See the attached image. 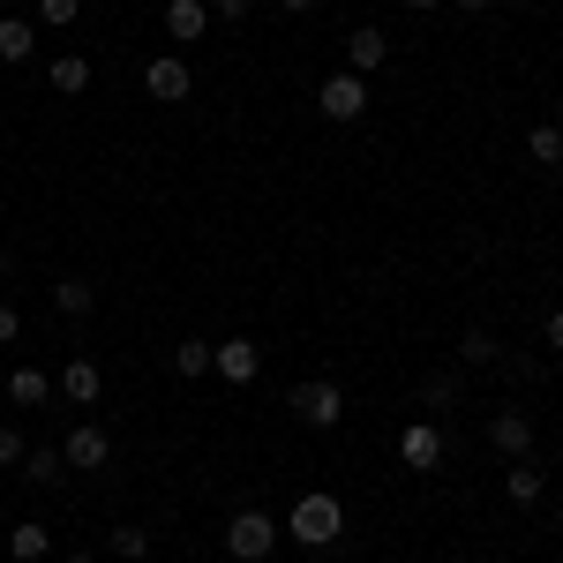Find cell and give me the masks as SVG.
Segmentation results:
<instances>
[{"instance_id":"6da1fadb","label":"cell","mask_w":563,"mask_h":563,"mask_svg":"<svg viewBox=\"0 0 563 563\" xmlns=\"http://www.w3.org/2000/svg\"><path fill=\"white\" fill-rule=\"evenodd\" d=\"M278 533H286V541H301V549H331V541L346 533V504H339L331 488H308L301 504L278 519Z\"/></svg>"},{"instance_id":"7a4b0ae2","label":"cell","mask_w":563,"mask_h":563,"mask_svg":"<svg viewBox=\"0 0 563 563\" xmlns=\"http://www.w3.org/2000/svg\"><path fill=\"white\" fill-rule=\"evenodd\" d=\"M271 549H278V519L256 511V504H241V511L225 519V556L233 563H263Z\"/></svg>"},{"instance_id":"3957f363","label":"cell","mask_w":563,"mask_h":563,"mask_svg":"<svg viewBox=\"0 0 563 563\" xmlns=\"http://www.w3.org/2000/svg\"><path fill=\"white\" fill-rule=\"evenodd\" d=\"M286 406H294V421H301V429H339V421H346V390L331 384V376L294 384V390H286Z\"/></svg>"},{"instance_id":"277c9868","label":"cell","mask_w":563,"mask_h":563,"mask_svg":"<svg viewBox=\"0 0 563 563\" xmlns=\"http://www.w3.org/2000/svg\"><path fill=\"white\" fill-rule=\"evenodd\" d=\"M316 106H323V121H339V129H353L376 98H368V76H353V68H339V76H323L316 84Z\"/></svg>"},{"instance_id":"5b68a950","label":"cell","mask_w":563,"mask_h":563,"mask_svg":"<svg viewBox=\"0 0 563 563\" xmlns=\"http://www.w3.org/2000/svg\"><path fill=\"white\" fill-rule=\"evenodd\" d=\"M398 459H406L413 474H435V466L451 459V443H443V429L421 413V421H406V429H398Z\"/></svg>"},{"instance_id":"8992f818","label":"cell","mask_w":563,"mask_h":563,"mask_svg":"<svg viewBox=\"0 0 563 563\" xmlns=\"http://www.w3.org/2000/svg\"><path fill=\"white\" fill-rule=\"evenodd\" d=\"M211 376H225L233 390H249L263 376V346H256V339H218V346H211Z\"/></svg>"},{"instance_id":"52a82bcc","label":"cell","mask_w":563,"mask_h":563,"mask_svg":"<svg viewBox=\"0 0 563 563\" xmlns=\"http://www.w3.org/2000/svg\"><path fill=\"white\" fill-rule=\"evenodd\" d=\"M106 459H113V435L98 429V421H84V429L60 435V466H68V474H98Z\"/></svg>"},{"instance_id":"ba28073f","label":"cell","mask_w":563,"mask_h":563,"mask_svg":"<svg viewBox=\"0 0 563 563\" xmlns=\"http://www.w3.org/2000/svg\"><path fill=\"white\" fill-rule=\"evenodd\" d=\"M143 90H151V98H158V106H180V98H188V90H196V68H188V60H180V53H158V60H151V68H143Z\"/></svg>"},{"instance_id":"9c48e42d","label":"cell","mask_w":563,"mask_h":563,"mask_svg":"<svg viewBox=\"0 0 563 563\" xmlns=\"http://www.w3.org/2000/svg\"><path fill=\"white\" fill-rule=\"evenodd\" d=\"M488 451H504V459H533V413H526V406H504V413L488 421Z\"/></svg>"},{"instance_id":"30bf717a","label":"cell","mask_w":563,"mask_h":563,"mask_svg":"<svg viewBox=\"0 0 563 563\" xmlns=\"http://www.w3.org/2000/svg\"><path fill=\"white\" fill-rule=\"evenodd\" d=\"M38 60V23L31 15H0V68H23Z\"/></svg>"},{"instance_id":"8fae6325","label":"cell","mask_w":563,"mask_h":563,"mask_svg":"<svg viewBox=\"0 0 563 563\" xmlns=\"http://www.w3.org/2000/svg\"><path fill=\"white\" fill-rule=\"evenodd\" d=\"M53 390H60L68 406H98V390H106V376H98V361H60V376H53Z\"/></svg>"},{"instance_id":"7c38bea8","label":"cell","mask_w":563,"mask_h":563,"mask_svg":"<svg viewBox=\"0 0 563 563\" xmlns=\"http://www.w3.org/2000/svg\"><path fill=\"white\" fill-rule=\"evenodd\" d=\"M384 60H390V38L376 31V23H361V31L346 38V68H353V76H376Z\"/></svg>"},{"instance_id":"4fadbf2b","label":"cell","mask_w":563,"mask_h":563,"mask_svg":"<svg viewBox=\"0 0 563 563\" xmlns=\"http://www.w3.org/2000/svg\"><path fill=\"white\" fill-rule=\"evenodd\" d=\"M203 31H211V8L203 0H166V38L174 45H196Z\"/></svg>"},{"instance_id":"5bb4252c","label":"cell","mask_w":563,"mask_h":563,"mask_svg":"<svg viewBox=\"0 0 563 563\" xmlns=\"http://www.w3.org/2000/svg\"><path fill=\"white\" fill-rule=\"evenodd\" d=\"M45 84L60 90V98H84L90 90V60L84 53H53V60H45Z\"/></svg>"},{"instance_id":"9a60e30c","label":"cell","mask_w":563,"mask_h":563,"mask_svg":"<svg viewBox=\"0 0 563 563\" xmlns=\"http://www.w3.org/2000/svg\"><path fill=\"white\" fill-rule=\"evenodd\" d=\"M8 406H23V413L53 406V376H45V368H15V376H8Z\"/></svg>"},{"instance_id":"2e32d148","label":"cell","mask_w":563,"mask_h":563,"mask_svg":"<svg viewBox=\"0 0 563 563\" xmlns=\"http://www.w3.org/2000/svg\"><path fill=\"white\" fill-rule=\"evenodd\" d=\"M541 488H549V474H541V466H533V459H511V474H504V496H511V504H526V511H533V504H541Z\"/></svg>"},{"instance_id":"e0dca14e","label":"cell","mask_w":563,"mask_h":563,"mask_svg":"<svg viewBox=\"0 0 563 563\" xmlns=\"http://www.w3.org/2000/svg\"><path fill=\"white\" fill-rule=\"evenodd\" d=\"M459 406V368H435V376H421V413H451Z\"/></svg>"},{"instance_id":"ac0fdd59","label":"cell","mask_w":563,"mask_h":563,"mask_svg":"<svg viewBox=\"0 0 563 563\" xmlns=\"http://www.w3.org/2000/svg\"><path fill=\"white\" fill-rule=\"evenodd\" d=\"M60 474H68V466H60V443H31V451H23V481H31V488H53Z\"/></svg>"},{"instance_id":"d6986e66","label":"cell","mask_w":563,"mask_h":563,"mask_svg":"<svg viewBox=\"0 0 563 563\" xmlns=\"http://www.w3.org/2000/svg\"><path fill=\"white\" fill-rule=\"evenodd\" d=\"M45 549H53V533H45L38 519H23V526H8V556L15 563H38Z\"/></svg>"},{"instance_id":"ffe728a7","label":"cell","mask_w":563,"mask_h":563,"mask_svg":"<svg viewBox=\"0 0 563 563\" xmlns=\"http://www.w3.org/2000/svg\"><path fill=\"white\" fill-rule=\"evenodd\" d=\"M174 376H180V384L211 376V339H180V346H174Z\"/></svg>"},{"instance_id":"44dd1931","label":"cell","mask_w":563,"mask_h":563,"mask_svg":"<svg viewBox=\"0 0 563 563\" xmlns=\"http://www.w3.org/2000/svg\"><path fill=\"white\" fill-rule=\"evenodd\" d=\"M526 151H533V166H563V129L556 121H533L526 129Z\"/></svg>"},{"instance_id":"7402d4cb","label":"cell","mask_w":563,"mask_h":563,"mask_svg":"<svg viewBox=\"0 0 563 563\" xmlns=\"http://www.w3.org/2000/svg\"><path fill=\"white\" fill-rule=\"evenodd\" d=\"M53 308H60V316H90V308H98V286H90V278H60V286H53Z\"/></svg>"},{"instance_id":"603a6c76","label":"cell","mask_w":563,"mask_h":563,"mask_svg":"<svg viewBox=\"0 0 563 563\" xmlns=\"http://www.w3.org/2000/svg\"><path fill=\"white\" fill-rule=\"evenodd\" d=\"M106 549H113L121 563H143V556H151V533H143V526H113V533H106Z\"/></svg>"},{"instance_id":"cb8c5ba5","label":"cell","mask_w":563,"mask_h":563,"mask_svg":"<svg viewBox=\"0 0 563 563\" xmlns=\"http://www.w3.org/2000/svg\"><path fill=\"white\" fill-rule=\"evenodd\" d=\"M459 361H466V368H496V361H504V346H496L488 331H466V339H459Z\"/></svg>"},{"instance_id":"d4e9b609","label":"cell","mask_w":563,"mask_h":563,"mask_svg":"<svg viewBox=\"0 0 563 563\" xmlns=\"http://www.w3.org/2000/svg\"><path fill=\"white\" fill-rule=\"evenodd\" d=\"M76 15H84V0H38V23H45V31H68Z\"/></svg>"},{"instance_id":"484cf974","label":"cell","mask_w":563,"mask_h":563,"mask_svg":"<svg viewBox=\"0 0 563 563\" xmlns=\"http://www.w3.org/2000/svg\"><path fill=\"white\" fill-rule=\"evenodd\" d=\"M203 8H211V23H249L256 0H203Z\"/></svg>"},{"instance_id":"4316f807","label":"cell","mask_w":563,"mask_h":563,"mask_svg":"<svg viewBox=\"0 0 563 563\" xmlns=\"http://www.w3.org/2000/svg\"><path fill=\"white\" fill-rule=\"evenodd\" d=\"M23 451H31L23 429H0V466H23Z\"/></svg>"},{"instance_id":"83f0119b","label":"cell","mask_w":563,"mask_h":563,"mask_svg":"<svg viewBox=\"0 0 563 563\" xmlns=\"http://www.w3.org/2000/svg\"><path fill=\"white\" fill-rule=\"evenodd\" d=\"M541 353H556V361H563V308L549 316V323H541Z\"/></svg>"},{"instance_id":"f1b7e54d","label":"cell","mask_w":563,"mask_h":563,"mask_svg":"<svg viewBox=\"0 0 563 563\" xmlns=\"http://www.w3.org/2000/svg\"><path fill=\"white\" fill-rule=\"evenodd\" d=\"M15 339H23V316H15V308L0 301V346H15Z\"/></svg>"},{"instance_id":"f546056e","label":"cell","mask_w":563,"mask_h":563,"mask_svg":"<svg viewBox=\"0 0 563 563\" xmlns=\"http://www.w3.org/2000/svg\"><path fill=\"white\" fill-rule=\"evenodd\" d=\"M278 8H286V15H308V8H323V0H278Z\"/></svg>"},{"instance_id":"4dcf8cb0","label":"cell","mask_w":563,"mask_h":563,"mask_svg":"<svg viewBox=\"0 0 563 563\" xmlns=\"http://www.w3.org/2000/svg\"><path fill=\"white\" fill-rule=\"evenodd\" d=\"M398 8H413V15H429V8H443V0H398Z\"/></svg>"},{"instance_id":"1f68e13d","label":"cell","mask_w":563,"mask_h":563,"mask_svg":"<svg viewBox=\"0 0 563 563\" xmlns=\"http://www.w3.org/2000/svg\"><path fill=\"white\" fill-rule=\"evenodd\" d=\"M451 8H466V15H481V8H496V0H451Z\"/></svg>"},{"instance_id":"d6a6232c","label":"cell","mask_w":563,"mask_h":563,"mask_svg":"<svg viewBox=\"0 0 563 563\" xmlns=\"http://www.w3.org/2000/svg\"><path fill=\"white\" fill-rule=\"evenodd\" d=\"M8 271H15V256H8V249H0V278H8Z\"/></svg>"},{"instance_id":"836d02e7","label":"cell","mask_w":563,"mask_h":563,"mask_svg":"<svg viewBox=\"0 0 563 563\" xmlns=\"http://www.w3.org/2000/svg\"><path fill=\"white\" fill-rule=\"evenodd\" d=\"M549 526H556V533H563V504H556V511H549Z\"/></svg>"},{"instance_id":"e575fe53","label":"cell","mask_w":563,"mask_h":563,"mask_svg":"<svg viewBox=\"0 0 563 563\" xmlns=\"http://www.w3.org/2000/svg\"><path fill=\"white\" fill-rule=\"evenodd\" d=\"M68 563H90V556H68Z\"/></svg>"},{"instance_id":"d590c367","label":"cell","mask_w":563,"mask_h":563,"mask_svg":"<svg viewBox=\"0 0 563 563\" xmlns=\"http://www.w3.org/2000/svg\"><path fill=\"white\" fill-rule=\"evenodd\" d=\"M0 8H8V0H0Z\"/></svg>"}]
</instances>
